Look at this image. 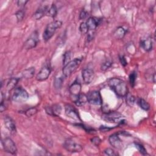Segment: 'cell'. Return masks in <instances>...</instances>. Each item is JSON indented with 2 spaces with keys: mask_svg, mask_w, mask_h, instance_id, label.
<instances>
[{
  "mask_svg": "<svg viewBox=\"0 0 156 156\" xmlns=\"http://www.w3.org/2000/svg\"><path fill=\"white\" fill-rule=\"evenodd\" d=\"M108 84L110 88L119 97H124L128 93V88L126 82L119 78H112Z\"/></svg>",
  "mask_w": 156,
  "mask_h": 156,
  "instance_id": "obj_1",
  "label": "cell"
},
{
  "mask_svg": "<svg viewBox=\"0 0 156 156\" xmlns=\"http://www.w3.org/2000/svg\"><path fill=\"white\" fill-rule=\"evenodd\" d=\"M62 22L60 20H55L48 24L43 32V38L45 41H48L54 35L57 29L61 27Z\"/></svg>",
  "mask_w": 156,
  "mask_h": 156,
  "instance_id": "obj_2",
  "label": "cell"
},
{
  "mask_svg": "<svg viewBox=\"0 0 156 156\" xmlns=\"http://www.w3.org/2000/svg\"><path fill=\"white\" fill-rule=\"evenodd\" d=\"M82 60V57L76 58L74 60H71L69 63H68L66 65H65L62 69L63 76L65 77H69L71 75L79 66Z\"/></svg>",
  "mask_w": 156,
  "mask_h": 156,
  "instance_id": "obj_3",
  "label": "cell"
},
{
  "mask_svg": "<svg viewBox=\"0 0 156 156\" xmlns=\"http://www.w3.org/2000/svg\"><path fill=\"white\" fill-rule=\"evenodd\" d=\"M29 98L28 93L22 87H17L13 90L11 98L16 102H23L27 100Z\"/></svg>",
  "mask_w": 156,
  "mask_h": 156,
  "instance_id": "obj_4",
  "label": "cell"
},
{
  "mask_svg": "<svg viewBox=\"0 0 156 156\" xmlns=\"http://www.w3.org/2000/svg\"><path fill=\"white\" fill-rule=\"evenodd\" d=\"M102 118L108 122L122 124L124 122V116L116 112H108L102 116Z\"/></svg>",
  "mask_w": 156,
  "mask_h": 156,
  "instance_id": "obj_5",
  "label": "cell"
},
{
  "mask_svg": "<svg viewBox=\"0 0 156 156\" xmlns=\"http://www.w3.org/2000/svg\"><path fill=\"white\" fill-rule=\"evenodd\" d=\"M64 148L69 152H79L83 149L81 144L75 142L71 139L66 140L63 143Z\"/></svg>",
  "mask_w": 156,
  "mask_h": 156,
  "instance_id": "obj_6",
  "label": "cell"
},
{
  "mask_svg": "<svg viewBox=\"0 0 156 156\" xmlns=\"http://www.w3.org/2000/svg\"><path fill=\"white\" fill-rule=\"evenodd\" d=\"M88 102L95 105H100L102 104V99L101 95L99 91L93 90L88 92L87 95Z\"/></svg>",
  "mask_w": 156,
  "mask_h": 156,
  "instance_id": "obj_7",
  "label": "cell"
},
{
  "mask_svg": "<svg viewBox=\"0 0 156 156\" xmlns=\"http://www.w3.org/2000/svg\"><path fill=\"white\" fill-rule=\"evenodd\" d=\"M2 144L4 151L8 153L15 155L17 152V148L13 141L9 137L5 138L2 140Z\"/></svg>",
  "mask_w": 156,
  "mask_h": 156,
  "instance_id": "obj_8",
  "label": "cell"
},
{
  "mask_svg": "<svg viewBox=\"0 0 156 156\" xmlns=\"http://www.w3.org/2000/svg\"><path fill=\"white\" fill-rule=\"evenodd\" d=\"M38 34L37 30L33 32L29 37L26 40L24 44V48L26 49H30L35 48L38 42Z\"/></svg>",
  "mask_w": 156,
  "mask_h": 156,
  "instance_id": "obj_9",
  "label": "cell"
},
{
  "mask_svg": "<svg viewBox=\"0 0 156 156\" xmlns=\"http://www.w3.org/2000/svg\"><path fill=\"white\" fill-rule=\"evenodd\" d=\"M65 112L66 115L68 117L77 121L81 120L77 110L72 105L66 104L65 107Z\"/></svg>",
  "mask_w": 156,
  "mask_h": 156,
  "instance_id": "obj_10",
  "label": "cell"
},
{
  "mask_svg": "<svg viewBox=\"0 0 156 156\" xmlns=\"http://www.w3.org/2000/svg\"><path fill=\"white\" fill-rule=\"evenodd\" d=\"M69 91L71 94V96L74 98V101L77 98V96L80 94L81 91V84L77 80H76L69 87Z\"/></svg>",
  "mask_w": 156,
  "mask_h": 156,
  "instance_id": "obj_11",
  "label": "cell"
},
{
  "mask_svg": "<svg viewBox=\"0 0 156 156\" xmlns=\"http://www.w3.org/2000/svg\"><path fill=\"white\" fill-rule=\"evenodd\" d=\"M94 71L89 68H84L82 71V77L83 81L86 84L90 83L94 78Z\"/></svg>",
  "mask_w": 156,
  "mask_h": 156,
  "instance_id": "obj_12",
  "label": "cell"
},
{
  "mask_svg": "<svg viewBox=\"0 0 156 156\" xmlns=\"http://www.w3.org/2000/svg\"><path fill=\"white\" fill-rule=\"evenodd\" d=\"M51 68L48 65L44 66L38 72V73L37 74L36 79L38 81H43V80H46L49 76L51 74Z\"/></svg>",
  "mask_w": 156,
  "mask_h": 156,
  "instance_id": "obj_13",
  "label": "cell"
},
{
  "mask_svg": "<svg viewBox=\"0 0 156 156\" xmlns=\"http://www.w3.org/2000/svg\"><path fill=\"white\" fill-rule=\"evenodd\" d=\"M4 123L5 127L7 130L12 134H14L16 132V128L15 126V123L13 119L8 116H5L4 118Z\"/></svg>",
  "mask_w": 156,
  "mask_h": 156,
  "instance_id": "obj_14",
  "label": "cell"
},
{
  "mask_svg": "<svg viewBox=\"0 0 156 156\" xmlns=\"http://www.w3.org/2000/svg\"><path fill=\"white\" fill-rule=\"evenodd\" d=\"M101 21V20L99 18L90 17L86 22L88 31H94L96 29V27L100 24Z\"/></svg>",
  "mask_w": 156,
  "mask_h": 156,
  "instance_id": "obj_15",
  "label": "cell"
},
{
  "mask_svg": "<svg viewBox=\"0 0 156 156\" xmlns=\"http://www.w3.org/2000/svg\"><path fill=\"white\" fill-rule=\"evenodd\" d=\"M45 111L47 114L52 116H59L62 112V107L59 104H54L52 106L45 107Z\"/></svg>",
  "mask_w": 156,
  "mask_h": 156,
  "instance_id": "obj_16",
  "label": "cell"
},
{
  "mask_svg": "<svg viewBox=\"0 0 156 156\" xmlns=\"http://www.w3.org/2000/svg\"><path fill=\"white\" fill-rule=\"evenodd\" d=\"M108 141L110 145L115 148L119 149L122 146V140L120 139L117 133H113L108 138Z\"/></svg>",
  "mask_w": 156,
  "mask_h": 156,
  "instance_id": "obj_17",
  "label": "cell"
},
{
  "mask_svg": "<svg viewBox=\"0 0 156 156\" xmlns=\"http://www.w3.org/2000/svg\"><path fill=\"white\" fill-rule=\"evenodd\" d=\"M48 5H41L40 6L38 9L35 11V12L33 15V18L36 20H40L45 14L47 13L48 10Z\"/></svg>",
  "mask_w": 156,
  "mask_h": 156,
  "instance_id": "obj_18",
  "label": "cell"
},
{
  "mask_svg": "<svg viewBox=\"0 0 156 156\" xmlns=\"http://www.w3.org/2000/svg\"><path fill=\"white\" fill-rule=\"evenodd\" d=\"M141 47L146 51H149L152 48V41L151 37H146L140 41Z\"/></svg>",
  "mask_w": 156,
  "mask_h": 156,
  "instance_id": "obj_19",
  "label": "cell"
},
{
  "mask_svg": "<svg viewBox=\"0 0 156 156\" xmlns=\"http://www.w3.org/2000/svg\"><path fill=\"white\" fill-rule=\"evenodd\" d=\"M74 102L77 106H82L88 102L87 96L83 93H80Z\"/></svg>",
  "mask_w": 156,
  "mask_h": 156,
  "instance_id": "obj_20",
  "label": "cell"
},
{
  "mask_svg": "<svg viewBox=\"0 0 156 156\" xmlns=\"http://www.w3.org/2000/svg\"><path fill=\"white\" fill-rule=\"evenodd\" d=\"M127 30L123 27H118L113 32L114 37L117 39H122L126 35Z\"/></svg>",
  "mask_w": 156,
  "mask_h": 156,
  "instance_id": "obj_21",
  "label": "cell"
},
{
  "mask_svg": "<svg viewBox=\"0 0 156 156\" xmlns=\"http://www.w3.org/2000/svg\"><path fill=\"white\" fill-rule=\"evenodd\" d=\"M35 68L34 67H30L26 69H24L22 73L23 77L25 79H31L33 77L35 74Z\"/></svg>",
  "mask_w": 156,
  "mask_h": 156,
  "instance_id": "obj_22",
  "label": "cell"
},
{
  "mask_svg": "<svg viewBox=\"0 0 156 156\" xmlns=\"http://www.w3.org/2000/svg\"><path fill=\"white\" fill-rule=\"evenodd\" d=\"M20 79L16 77H13L11 78L7 83V88L8 90H11L13 89V88L16 86V85L18 83Z\"/></svg>",
  "mask_w": 156,
  "mask_h": 156,
  "instance_id": "obj_23",
  "label": "cell"
},
{
  "mask_svg": "<svg viewBox=\"0 0 156 156\" xmlns=\"http://www.w3.org/2000/svg\"><path fill=\"white\" fill-rule=\"evenodd\" d=\"M138 103L140 107L144 110H148L150 108L149 104L146 101H145L144 99H142V98L138 99Z\"/></svg>",
  "mask_w": 156,
  "mask_h": 156,
  "instance_id": "obj_24",
  "label": "cell"
},
{
  "mask_svg": "<svg viewBox=\"0 0 156 156\" xmlns=\"http://www.w3.org/2000/svg\"><path fill=\"white\" fill-rule=\"evenodd\" d=\"M57 13V9L55 4H52L51 6L48 9L47 12V15L51 17L54 18Z\"/></svg>",
  "mask_w": 156,
  "mask_h": 156,
  "instance_id": "obj_25",
  "label": "cell"
},
{
  "mask_svg": "<svg viewBox=\"0 0 156 156\" xmlns=\"http://www.w3.org/2000/svg\"><path fill=\"white\" fill-rule=\"evenodd\" d=\"M63 83V77L60 76V77H55V80H54V87L55 88L57 89H60L61 88L62 85Z\"/></svg>",
  "mask_w": 156,
  "mask_h": 156,
  "instance_id": "obj_26",
  "label": "cell"
},
{
  "mask_svg": "<svg viewBox=\"0 0 156 156\" xmlns=\"http://www.w3.org/2000/svg\"><path fill=\"white\" fill-rule=\"evenodd\" d=\"M71 51H68L65 52L63 55V65L65 66L68 63H69L71 60Z\"/></svg>",
  "mask_w": 156,
  "mask_h": 156,
  "instance_id": "obj_27",
  "label": "cell"
},
{
  "mask_svg": "<svg viewBox=\"0 0 156 156\" xmlns=\"http://www.w3.org/2000/svg\"><path fill=\"white\" fill-rule=\"evenodd\" d=\"M136 77H137V74H136V73L135 71H132L130 74V75H129V82H130V83L132 87H134V85L135 84V81H136Z\"/></svg>",
  "mask_w": 156,
  "mask_h": 156,
  "instance_id": "obj_28",
  "label": "cell"
},
{
  "mask_svg": "<svg viewBox=\"0 0 156 156\" xmlns=\"http://www.w3.org/2000/svg\"><path fill=\"white\" fill-rule=\"evenodd\" d=\"M126 102L129 106H133L135 102V98L131 94H127Z\"/></svg>",
  "mask_w": 156,
  "mask_h": 156,
  "instance_id": "obj_29",
  "label": "cell"
},
{
  "mask_svg": "<svg viewBox=\"0 0 156 156\" xmlns=\"http://www.w3.org/2000/svg\"><path fill=\"white\" fill-rule=\"evenodd\" d=\"M136 147L138 150V151L142 154V155H146L147 154V151L145 149V147L143 146V144L138 143H135Z\"/></svg>",
  "mask_w": 156,
  "mask_h": 156,
  "instance_id": "obj_30",
  "label": "cell"
},
{
  "mask_svg": "<svg viewBox=\"0 0 156 156\" xmlns=\"http://www.w3.org/2000/svg\"><path fill=\"white\" fill-rule=\"evenodd\" d=\"M24 14H25V12L23 10V9L19 10L16 12L15 16L16 17V19H17L18 21H21L23 20V18L24 17Z\"/></svg>",
  "mask_w": 156,
  "mask_h": 156,
  "instance_id": "obj_31",
  "label": "cell"
},
{
  "mask_svg": "<svg viewBox=\"0 0 156 156\" xmlns=\"http://www.w3.org/2000/svg\"><path fill=\"white\" fill-rule=\"evenodd\" d=\"M37 112V109L35 107H30L26 110L25 114L27 116L30 117Z\"/></svg>",
  "mask_w": 156,
  "mask_h": 156,
  "instance_id": "obj_32",
  "label": "cell"
},
{
  "mask_svg": "<svg viewBox=\"0 0 156 156\" xmlns=\"http://www.w3.org/2000/svg\"><path fill=\"white\" fill-rule=\"evenodd\" d=\"M112 65V62L111 61H109V60H106L105 62H104L102 65H101V69L102 71H105L107 70V69H108Z\"/></svg>",
  "mask_w": 156,
  "mask_h": 156,
  "instance_id": "obj_33",
  "label": "cell"
},
{
  "mask_svg": "<svg viewBox=\"0 0 156 156\" xmlns=\"http://www.w3.org/2000/svg\"><path fill=\"white\" fill-rule=\"evenodd\" d=\"M79 29H80V31L81 32V33L83 34H87L88 32V27L87 26L86 23H82L80 24V25L79 26Z\"/></svg>",
  "mask_w": 156,
  "mask_h": 156,
  "instance_id": "obj_34",
  "label": "cell"
},
{
  "mask_svg": "<svg viewBox=\"0 0 156 156\" xmlns=\"http://www.w3.org/2000/svg\"><path fill=\"white\" fill-rule=\"evenodd\" d=\"M105 154L109 155V156H115L117 155L118 154L112 148H107L104 150Z\"/></svg>",
  "mask_w": 156,
  "mask_h": 156,
  "instance_id": "obj_35",
  "label": "cell"
},
{
  "mask_svg": "<svg viewBox=\"0 0 156 156\" xmlns=\"http://www.w3.org/2000/svg\"><path fill=\"white\" fill-rule=\"evenodd\" d=\"M91 141L94 145L99 146V144L101 143V140L98 136H94L91 139Z\"/></svg>",
  "mask_w": 156,
  "mask_h": 156,
  "instance_id": "obj_36",
  "label": "cell"
},
{
  "mask_svg": "<svg viewBox=\"0 0 156 156\" xmlns=\"http://www.w3.org/2000/svg\"><path fill=\"white\" fill-rule=\"evenodd\" d=\"M88 12H87L86 10H85L84 9H82V10H81L80 13L79 18H80V20H84V19H85V18L88 16Z\"/></svg>",
  "mask_w": 156,
  "mask_h": 156,
  "instance_id": "obj_37",
  "label": "cell"
},
{
  "mask_svg": "<svg viewBox=\"0 0 156 156\" xmlns=\"http://www.w3.org/2000/svg\"><path fill=\"white\" fill-rule=\"evenodd\" d=\"M119 61H120V62H121V64L122 66H125L127 65V61H126V59L125 57H124L123 55H119Z\"/></svg>",
  "mask_w": 156,
  "mask_h": 156,
  "instance_id": "obj_38",
  "label": "cell"
},
{
  "mask_svg": "<svg viewBox=\"0 0 156 156\" xmlns=\"http://www.w3.org/2000/svg\"><path fill=\"white\" fill-rule=\"evenodd\" d=\"M112 129H113L112 127H107V126H101L100 127H99V130L102 132H108L110 130H111Z\"/></svg>",
  "mask_w": 156,
  "mask_h": 156,
  "instance_id": "obj_39",
  "label": "cell"
},
{
  "mask_svg": "<svg viewBox=\"0 0 156 156\" xmlns=\"http://www.w3.org/2000/svg\"><path fill=\"white\" fill-rule=\"evenodd\" d=\"M27 2H28L27 1H21V0H20V1H17V4H18V5L20 6V7H23V6H24L26 5V4Z\"/></svg>",
  "mask_w": 156,
  "mask_h": 156,
  "instance_id": "obj_40",
  "label": "cell"
}]
</instances>
